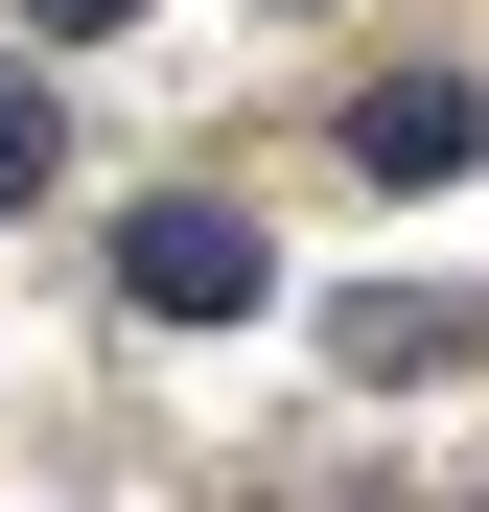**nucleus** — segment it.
<instances>
[{
    "instance_id": "7ed1b4c3",
    "label": "nucleus",
    "mask_w": 489,
    "mask_h": 512,
    "mask_svg": "<svg viewBox=\"0 0 489 512\" xmlns=\"http://www.w3.org/2000/svg\"><path fill=\"white\" fill-rule=\"evenodd\" d=\"M47 163H70V117H47V70H0V210H24Z\"/></svg>"
},
{
    "instance_id": "20e7f679",
    "label": "nucleus",
    "mask_w": 489,
    "mask_h": 512,
    "mask_svg": "<svg viewBox=\"0 0 489 512\" xmlns=\"http://www.w3.org/2000/svg\"><path fill=\"white\" fill-rule=\"evenodd\" d=\"M24 24H140V0H24Z\"/></svg>"
},
{
    "instance_id": "f03ea898",
    "label": "nucleus",
    "mask_w": 489,
    "mask_h": 512,
    "mask_svg": "<svg viewBox=\"0 0 489 512\" xmlns=\"http://www.w3.org/2000/svg\"><path fill=\"white\" fill-rule=\"evenodd\" d=\"M350 163H373V187H443V163H489V94H466V70H396V94L350 117Z\"/></svg>"
},
{
    "instance_id": "f257e3e1",
    "label": "nucleus",
    "mask_w": 489,
    "mask_h": 512,
    "mask_svg": "<svg viewBox=\"0 0 489 512\" xmlns=\"http://www.w3.org/2000/svg\"><path fill=\"white\" fill-rule=\"evenodd\" d=\"M117 280H140L163 326H233V303H280V256H257V210H210V187H187V210H140V233H117Z\"/></svg>"
}]
</instances>
